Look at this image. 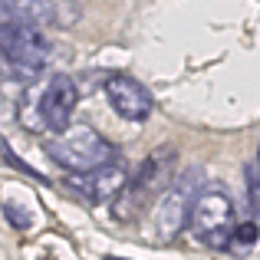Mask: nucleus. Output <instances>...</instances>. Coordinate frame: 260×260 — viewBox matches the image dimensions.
Masks as SVG:
<instances>
[{"instance_id":"obj_11","label":"nucleus","mask_w":260,"mask_h":260,"mask_svg":"<svg viewBox=\"0 0 260 260\" xmlns=\"http://www.w3.org/2000/svg\"><path fill=\"white\" fill-rule=\"evenodd\" d=\"M231 241L241 244V247H250V244H257V221L234 224V231H231Z\"/></svg>"},{"instance_id":"obj_10","label":"nucleus","mask_w":260,"mask_h":260,"mask_svg":"<svg viewBox=\"0 0 260 260\" xmlns=\"http://www.w3.org/2000/svg\"><path fill=\"white\" fill-rule=\"evenodd\" d=\"M0 161H4V165H10L13 172H23V175H30V178H40V172H33L23 158H17V155L10 152V145L4 142V135H0Z\"/></svg>"},{"instance_id":"obj_6","label":"nucleus","mask_w":260,"mask_h":260,"mask_svg":"<svg viewBox=\"0 0 260 260\" xmlns=\"http://www.w3.org/2000/svg\"><path fill=\"white\" fill-rule=\"evenodd\" d=\"M76 102H79L76 79H70L66 73H56V76L46 83L43 95H40V106H37L40 125L50 128V132L70 128V119H73V112H76Z\"/></svg>"},{"instance_id":"obj_2","label":"nucleus","mask_w":260,"mask_h":260,"mask_svg":"<svg viewBox=\"0 0 260 260\" xmlns=\"http://www.w3.org/2000/svg\"><path fill=\"white\" fill-rule=\"evenodd\" d=\"M50 40L40 33L37 23H26V20L0 23V56L17 79L33 83L43 73V66L50 63Z\"/></svg>"},{"instance_id":"obj_8","label":"nucleus","mask_w":260,"mask_h":260,"mask_svg":"<svg viewBox=\"0 0 260 260\" xmlns=\"http://www.w3.org/2000/svg\"><path fill=\"white\" fill-rule=\"evenodd\" d=\"M172 188H165V198H161V208H158V228H161V237H175L181 231L184 217H188V208H191V198L198 191V181H194V172L181 175L175 181H168Z\"/></svg>"},{"instance_id":"obj_5","label":"nucleus","mask_w":260,"mask_h":260,"mask_svg":"<svg viewBox=\"0 0 260 260\" xmlns=\"http://www.w3.org/2000/svg\"><path fill=\"white\" fill-rule=\"evenodd\" d=\"M125 181H128V168L119 158H109L102 165L89 168V172H70V178H66V184L76 194H83V201H89V204L112 201Z\"/></svg>"},{"instance_id":"obj_7","label":"nucleus","mask_w":260,"mask_h":260,"mask_svg":"<svg viewBox=\"0 0 260 260\" xmlns=\"http://www.w3.org/2000/svg\"><path fill=\"white\" fill-rule=\"evenodd\" d=\"M106 99L112 106V112L128 122H145L152 115V92L125 73H115V76L106 79Z\"/></svg>"},{"instance_id":"obj_14","label":"nucleus","mask_w":260,"mask_h":260,"mask_svg":"<svg viewBox=\"0 0 260 260\" xmlns=\"http://www.w3.org/2000/svg\"><path fill=\"white\" fill-rule=\"evenodd\" d=\"M106 260H122V257H106Z\"/></svg>"},{"instance_id":"obj_4","label":"nucleus","mask_w":260,"mask_h":260,"mask_svg":"<svg viewBox=\"0 0 260 260\" xmlns=\"http://www.w3.org/2000/svg\"><path fill=\"white\" fill-rule=\"evenodd\" d=\"M46 155L66 172H89L102 161L115 158V148L109 145L106 135H99L89 125H73L63 128L56 139L46 142Z\"/></svg>"},{"instance_id":"obj_1","label":"nucleus","mask_w":260,"mask_h":260,"mask_svg":"<svg viewBox=\"0 0 260 260\" xmlns=\"http://www.w3.org/2000/svg\"><path fill=\"white\" fill-rule=\"evenodd\" d=\"M175 161H178V155H175V148H168V145L158 148V152H152L139 165V172L128 175V181L122 184V191L115 194L112 214L119 217V221H135V217L145 211V204L168 188V181L175 178Z\"/></svg>"},{"instance_id":"obj_12","label":"nucleus","mask_w":260,"mask_h":260,"mask_svg":"<svg viewBox=\"0 0 260 260\" xmlns=\"http://www.w3.org/2000/svg\"><path fill=\"white\" fill-rule=\"evenodd\" d=\"M247 201H250V211H254V221H257V208H260V184H257V155L254 161L247 165Z\"/></svg>"},{"instance_id":"obj_9","label":"nucleus","mask_w":260,"mask_h":260,"mask_svg":"<svg viewBox=\"0 0 260 260\" xmlns=\"http://www.w3.org/2000/svg\"><path fill=\"white\" fill-rule=\"evenodd\" d=\"M0 204H4L7 221H10L17 231H30V228H33V221H37V211H33V201H30V194H26V191H17V201H13L10 191L4 188Z\"/></svg>"},{"instance_id":"obj_3","label":"nucleus","mask_w":260,"mask_h":260,"mask_svg":"<svg viewBox=\"0 0 260 260\" xmlns=\"http://www.w3.org/2000/svg\"><path fill=\"white\" fill-rule=\"evenodd\" d=\"M184 221L191 224V234L201 244L221 250V247H228V241H231V231H234V224H237V211H234V201H231L228 191L198 188L194 198H191V208H188V217H184Z\"/></svg>"},{"instance_id":"obj_13","label":"nucleus","mask_w":260,"mask_h":260,"mask_svg":"<svg viewBox=\"0 0 260 260\" xmlns=\"http://www.w3.org/2000/svg\"><path fill=\"white\" fill-rule=\"evenodd\" d=\"M7 20H17V17H13L10 4H7V0H0V23H7Z\"/></svg>"}]
</instances>
